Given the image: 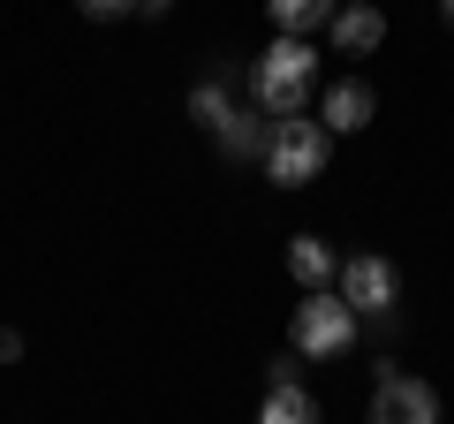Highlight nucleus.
Returning a JSON list of instances; mask_svg holds the SVG:
<instances>
[{
  "instance_id": "obj_8",
  "label": "nucleus",
  "mask_w": 454,
  "mask_h": 424,
  "mask_svg": "<svg viewBox=\"0 0 454 424\" xmlns=\"http://www.w3.org/2000/svg\"><path fill=\"white\" fill-rule=\"evenodd\" d=\"M325 31H333L340 53H379V46H387V16H379L372 0H348V8H333V23H325Z\"/></svg>"
},
{
  "instance_id": "obj_10",
  "label": "nucleus",
  "mask_w": 454,
  "mask_h": 424,
  "mask_svg": "<svg viewBox=\"0 0 454 424\" xmlns=\"http://www.w3.org/2000/svg\"><path fill=\"white\" fill-rule=\"evenodd\" d=\"M258 424H318V402H310V387H303V379H288V387H265Z\"/></svg>"
},
{
  "instance_id": "obj_6",
  "label": "nucleus",
  "mask_w": 454,
  "mask_h": 424,
  "mask_svg": "<svg viewBox=\"0 0 454 424\" xmlns=\"http://www.w3.org/2000/svg\"><path fill=\"white\" fill-rule=\"evenodd\" d=\"M212 145H220L227 160H250V167H258V160H265V145H273V114L250 98V106H235V114L212 130Z\"/></svg>"
},
{
  "instance_id": "obj_15",
  "label": "nucleus",
  "mask_w": 454,
  "mask_h": 424,
  "mask_svg": "<svg viewBox=\"0 0 454 424\" xmlns=\"http://www.w3.org/2000/svg\"><path fill=\"white\" fill-rule=\"evenodd\" d=\"M167 8H175V0H137V16H167Z\"/></svg>"
},
{
  "instance_id": "obj_2",
  "label": "nucleus",
  "mask_w": 454,
  "mask_h": 424,
  "mask_svg": "<svg viewBox=\"0 0 454 424\" xmlns=\"http://www.w3.org/2000/svg\"><path fill=\"white\" fill-rule=\"evenodd\" d=\"M325 160H333V130L310 122V114H280L258 167H265V182H280V190H303V182L325 175Z\"/></svg>"
},
{
  "instance_id": "obj_3",
  "label": "nucleus",
  "mask_w": 454,
  "mask_h": 424,
  "mask_svg": "<svg viewBox=\"0 0 454 424\" xmlns=\"http://www.w3.org/2000/svg\"><path fill=\"white\" fill-rule=\"evenodd\" d=\"M356 310H348V295L340 288H310L303 303H295V357H348L356 349Z\"/></svg>"
},
{
  "instance_id": "obj_9",
  "label": "nucleus",
  "mask_w": 454,
  "mask_h": 424,
  "mask_svg": "<svg viewBox=\"0 0 454 424\" xmlns=\"http://www.w3.org/2000/svg\"><path fill=\"white\" fill-rule=\"evenodd\" d=\"M333 8H340V0H265L273 31H288V38H303V31H325V23H333Z\"/></svg>"
},
{
  "instance_id": "obj_1",
  "label": "nucleus",
  "mask_w": 454,
  "mask_h": 424,
  "mask_svg": "<svg viewBox=\"0 0 454 424\" xmlns=\"http://www.w3.org/2000/svg\"><path fill=\"white\" fill-rule=\"evenodd\" d=\"M250 98H258V106H265V114H303V98L310 91H318V53H310L303 46V38H288V31H280L273 38V46H265L258 53V61H250Z\"/></svg>"
},
{
  "instance_id": "obj_16",
  "label": "nucleus",
  "mask_w": 454,
  "mask_h": 424,
  "mask_svg": "<svg viewBox=\"0 0 454 424\" xmlns=\"http://www.w3.org/2000/svg\"><path fill=\"white\" fill-rule=\"evenodd\" d=\"M439 23H447V31H454V0H439Z\"/></svg>"
},
{
  "instance_id": "obj_5",
  "label": "nucleus",
  "mask_w": 454,
  "mask_h": 424,
  "mask_svg": "<svg viewBox=\"0 0 454 424\" xmlns=\"http://www.w3.org/2000/svg\"><path fill=\"white\" fill-rule=\"evenodd\" d=\"M333 280H340V295H348V310H356V318H387V310L402 303V273H394V258H379V250L348 258Z\"/></svg>"
},
{
  "instance_id": "obj_4",
  "label": "nucleus",
  "mask_w": 454,
  "mask_h": 424,
  "mask_svg": "<svg viewBox=\"0 0 454 424\" xmlns=\"http://www.w3.org/2000/svg\"><path fill=\"white\" fill-rule=\"evenodd\" d=\"M364 424H439V394L424 387L417 372H402V364H379L372 417H364Z\"/></svg>"
},
{
  "instance_id": "obj_11",
  "label": "nucleus",
  "mask_w": 454,
  "mask_h": 424,
  "mask_svg": "<svg viewBox=\"0 0 454 424\" xmlns=\"http://www.w3.org/2000/svg\"><path fill=\"white\" fill-rule=\"evenodd\" d=\"M288 273L303 280V288H325V280L340 273V258L318 243V235H295V243H288Z\"/></svg>"
},
{
  "instance_id": "obj_7",
  "label": "nucleus",
  "mask_w": 454,
  "mask_h": 424,
  "mask_svg": "<svg viewBox=\"0 0 454 424\" xmlns=\"http://www.w3.org/2000/svg\"><path fill=\"white\" fill-rule=\"evenodd\" d=\"M372 114H379V91H372V83H356V76H348V83H333V91H325V106H318V122H325L333 137L372 130Z\"/></svg>"
},
{
  "instance_id": "obj_14",
  "label": "nucleus",
  "mask_w": 454,
  "mask_h": 424,
  "mask_svg": "<svg viewBox=\"0 0 454 424\" xmlns=\"http://www.w3.org/2000/svg\"><path fill=\"white\" fill-rule=\"evenodd\" d=\"M23 357V334H8V326H0V364H16Z\"/></svg>"
},
{
  "instance_id": "obj_12",
  "label": "nucleus",
  "mask_w": 454,
  "mask_h": 424,
  "mask_svg": "<svg viewBox=\"0 0 454 424\" xmlns=\"http://www.w3.org/2000/svg\"><path fill=\"white\" fill-rule=\"evenodd\" d=\"M190 114L205 122V130H220L227 114H235V91H227V68H212V76L190 83Z\"/></svg>"
},
{
  "instance_id": "obj_13",
  "label": "nucleus",
  "mask_w": 454,
  "mask_h": 424,
  "mask_svg": "<svg viewBox=\"0 0 454 424\" xmlns=\"http://www.w3.org/2000/svg\"><path fill=\"white\" fill-rule=\"evenodd\" d=\"M91 23H121V16H137V0H76Z\"/></svg>"
}]
</instances>
